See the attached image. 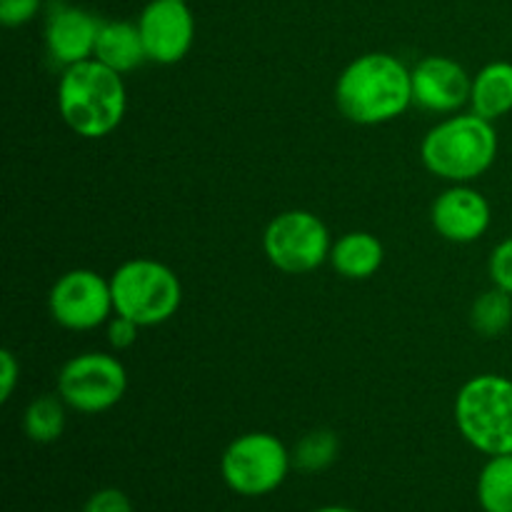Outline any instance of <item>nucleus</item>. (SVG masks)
<instances>
[{"label":"nucleus","mask_w":512,"mask_h":512,"mask_svg":"<svg viewBox=\"0 0 512 512\" xmlns=\"http://www.w3.org/2000/svg\"><path fill=\"white\" fill-rule=\"evenodd\" d=\"M115 313L135 320L140 328H153L178 313L183 285L168 265L158 260H128L110 278Z\"/></svg>","instance_id":"5"},{"label":"nucleus","mask_w":512,"mask_h":512,"mask_svg":"<svg viewBox=\"0 0 512 512\" xmlns=\"http://www.w3.org/2000/svg\"><path fill=\"white\" fill-rule=\"evenodd\" d=\"M50 315L68 330H93L115 310L110 280L95 270L75 268L55 280L48 295Z\"/></svg>","instance_id":"9"},{"label":"nucleus","mask_w":512,"mask_h":512,"mask_svg":"<svg viewBox=\"0 0 512 512\" xmlns=\"http://www.w3.org/2000/svg\"><path fill=\"white\" fill-rule=\"evenodd\" d=\"M478 503L483 512H512V453L493 455L478 475Z\"/></svg>","instance_id":"17"},{"label":"nucleus","mask_w":512,"mask_h":512,"mask_svg":"<svg viewBox=\"0 0 512 512\" xmlns=\"http://www.w3.org/2000/svg\"><path fill=\"white\" fill-rule=\"evenodd\" d=\"M490 218L493 213L485 195L465 183H455L453 188L440 193L430 208L435 233L460 245L483 238L490 228Z\"/></svg>","instance_id":"12"},{"label":"nucleus","mask_w":512,"mask_h":512,"mask_svg":"<svg viewBox=\"0 0 512 512\" xmlns=\"http://www.w3.org/2000/svg\"><path fill=\"white\" fill-rule=\"evenodd\" d=\"M43 0H0V20L5 28H20L40 13Z\"/></svg>","instance_id":"23"},{"label":"nucleus","mask_w":512,"mask_h":512,"mask_svg":"<svg viewBox=\"0 0 512 512\" xmlns=\"http://www.w3.org/2000/svg\"><path fill=\"white\" fill-rule=\"evenodd\" d=\"M335 103L358 125H380L400 118L413 105L408 65L390 53H365L340 73Z\"/></svg>","instance_id":"1"},{"label":"nucleus","mask_w":512,"mask_h":512,"mask_svg":"<svg viewBox=\"0 0 512 512\" xmlns=\"http://www.w3.org/2000/svg\"><path fill=\"white\" fill-rule=\"evenodd\" d=\"M270 263L288 275H305L330 260V233L318 215L308 210H288L270 220L263 235Z\"/></svg>","instance_id":"7"},{"label":"nucleus","mask_w":512,"mask_h":512,"mask_svg":"<svg viewBox=\"0 0 512 512\" xmlns=\"http://www.w3.org/2000/svg\"><path fill=\"white\" fill-rule=\"evenodd\" d=\"M125 390H128V373L113 355H75L58 373V395L68 408L85 415L110 410L123 400Z\"/></svg>","instance_id":"8"},{"label":"nucleus","mask_w":512,"mask_h":512,"mask_svg":"<svg viewBox=\"0 0 512 512\" xmlns=\"http://www.w3.org/2000/svg\"><path fill=\"white\" fill-rule=\"evenodd\" d=\"M98 33L100 20L88 10L73 8V5L53 8L45 23V45H48L50 60L60 68L90 60L95 53Z\"/></svg>","instance_id":"13"},{"label":"nucleus","mask_w":512,"mask_h":512,"mask_svg":"<svg viewBox=\"0 0 512 512\" xmlns=\"http://www.w3.org/2000/svg\"><path fill=\"white\" fill-rule=\"evenodd\" d=\"M293 468L290 450L270 433H245L225 448L220 475L233 493L263 498L275 493Z\"/></svg>","instance_id":"6"},{"label":"nucleus","mask_w":512,"mask_h":512,"mask_svg":"<svg viewBox=\"0 0 512 512\" xmlns=\"http://www.w3.org/2000/svg\"><path fill=\"white\" fill-rule=\"evenodd\" d=\"M385 258L383 243L370 233H348L330 248V265L348 280H368Z\"/></svg>","instance_id":"16"},{"label":"nucleus","mask_w":512,"mask_h":512,"mask_svg":"<svg viewBox=\"0 0 512 512\" xmlns=\"http://www.w3.org/2000/svg\"><path fill=\"white\" fill-rule=\"evenodd\" d=\"M80 512H133V503L128 495L118 488H103L95 490L88 500H85Z\"/></svg>","instance_id":"22"},{"label":"nucleus","mask_w":512,"mask_h":512,"mask_svg":"<svg viewBox=\"0 0 512 512\" xmlns=\"http://www.w3.org/2000/svg\"><path fill=\"white\" fill-rule=\"evenodd\" d=\"M423 165L450 183L480 178L498 158V133L490 120L475 113L453 115L428 130L420 145Z\"/></svg>","instance_id":"3"},{"label":"nucleus","mask_w":512,"mask_h":512,"mask_svg":"<svg viewBox=\"0 0 512 512\" xmlns=\"http://www.w3.org/2000/svg\"><path fill=\"white\" fill-rule=\"evenodd\" d=\"M488 273L493 285L512 295V235L500 245H495L493 255L488 260Z\"/></svg>","instance_id":"21"},{"label":"nucleus","mask_w":512,"mask_h":512,"mask_svg":"<svg viewBox=\"0 0 512 512\" xmlns=\"http://www.w3.org/2000/svg\"><path fill=\"white\" fill-rule=\"evenodd\" d=\"M20 380V363L13 350L0 353V403H8Z\"/></svg>","instance_id":"25"},{"label":"nucleus","mask_w":512,"mask_h":512,"mask_svg":"<svg viewBox=\"0 0 512 512\" xmlns=\"http://www.w3.org/2000/svg\"><path fill=\"white\" fill-rule=\"evenodd\" d=\"M455 423L488 458L512 453V380L495 373L468 380L455 398Z\"/></svg>","instance_id":"4"},{"label":"nucleus","mask_w":512,"mask_h":512,"mask_svg":"<svg viewBox=\"0 0 512 512\" xmlns=\"http://www.w3.org/2000/svg\"><path fill=\"white\" fill-rule=\"evenodd\" d=\"M180 3H188V0H180Z\"/></svg>","instance_id":"27"},{"label":"nucleus","mask_w":512,"mask_h":512,"mask_svg":"<svg viewBox=\"0 0 512 512\" xmlns=\"http://www.w3.org/2000/svg\"><path fill=\"white\" fill-rule=\"evenodd\" d=\"M338 453V435L328 428H318L305 433L295 443V448L290 450V458H293V468L303 470V473H323L338 460Z\"/></svg>","instance_id":"20"},{"label":"nucleus","mask_w":512,"mask_h":512,"mask_svg":"<svg viewBox=\"0 0 512 512\" xmlns=\"http://www.w3.org/2000/svg\"><path fill=\"white\" fill-rule=\"evenodd\" d=\"M310 512H358V510L343 508V505H328V508H318V510H310Z\"/></svg>","instance_id":"26"},{"label":"nucleus","mask_w":512,"mask_h":512,"mask_svg":"<svg viewBox=\"0 0 512 512\" xmlns=\"http://www.w3.org/2000/svg\"><path fill=\"white\" fill-rule=\"evenodd\" d=\"M65 400L60 395H40L30 400L23 415V430L33 443L48 445L63 435L65 430Z\"/></svg>","instance_id":"18"},{"label":"nucleus","mask_w":512,"mask_h":512,"mask_svg":"<svg viewBox=\"0 0 512 512\" xmlns=\"http://www.w3.org/2000/svg\"><path fill=\"white\" fill-rule=\"evenodd\" d=\"M512 110V63L495 60L488 63L473 78L470 88V113L480 118L495 120L505 118Z\"/></svg>","instance_id":"15"},{"label":"nucleus","mask_w":512,"mask_h":512,"mask_svg":"<svg viewBox=\"0 0 512 512\" xmlns=\"http://www.w3.org/2000/svg\"><path fill=\"white\" fill-rule=\"evenodd\" d=\"M470 325L483 338H500L512 325V295L493 285L470 308Z\"/></svg>","instance_id":"19"},{"label":"nucleus","mask_w":512,"mask_h":512,"mask_svg":"<svg viewBox=\"0 0 512 512\" xmlns=\"http://www.w3.org/2000/svg\"><path fill=\"white\" fill-rule=\"evenodd\" d=\"M413 80V103L430 113H455L470 103L473 78L453 58L430 55L410 70Z\"/></svg>","instance_id":"11"},{"label":"nucleus","mask_w":512,"mask_h":512,"mask_svg":"<svg viewBox=\"0 0 512 512\" xmlns=\"http://www.w3.org/2000/svg\"><path fill=\"white\" fill-rule=\"evenodd\" d=\"M140 325L125 315H115L108 325V340L115 350H125L138 340Z\"/></svg>","instance_id":"24"},{"label":"nucleus","mask_w":512,"mask_h":512,"mask_svg":"<svg viewBox=\"0 0 512 512\" xmlns=\"http://www.w3.org/2000/svg\"><path fill=\"white\" fill-rule=\"evenodd\" d=\"M93 58L120 75L130 73L138 65H143L148 60V53H145L143 35H140L138 23H128V20H108V23H100Z\"/></svg>","instance_id":"14"},{"label":"nucleus","mask_w":512,"mask_h":512,"mask_svg":"<svg viewBox=\"0 0 512 512\" xmlns=\"http://www.w3.org/2000/svg\"><path fill=\"white\" fill-rule=\"evenodd\" d=\"M148 60L173 65L188 55L195 38V18L188 3L180 0H150L138 18Z\"/></svg>","instance_id":"10"},{"label":"nucleus","mask_w":512,"mask_h":512,"mask_svg":"<svg viewBox=\"0 0 512 512\" xmlns=\"http://www.w3.org/2000/svg\"><path fill=\"white\" fill-rule=\"evenodd\" d=\"M58 108L70 130L83 138H105L125 118L128 93L123 75L90 58L63 70L58 83Z\"/></svg>","instance_id":"2"}]
</instances>
